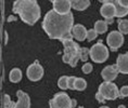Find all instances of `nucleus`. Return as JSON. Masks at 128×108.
Instances as JSON below:
<instances>
[{
    "label": "nucleus",
    "mask_w": 128,
    "mask_h": 108,
    "mask_svg": "<svg viewBox=\"0 0 128 108\" xmlns=\"http://www.w3.org/2000/svg\"><path fill=\"white\" fill-rule=\"evenodd\" d=\"M73 23L74 16L71 12L59 14L54 10H50L44 17L42 28L50 39H73Z\"/></svg>",
    "instance_id": "obj_1"
},
{
    "label": "nucleus",
    "mask_w": 128,
    "mask_h": 108,
    "mask_svg": "<svg viewBox=\"0 0 128 108\" xmlns=\"http://www.w3.org/2000/svg\"><path fill=\"white\" fill-rule=\"evenodd\" d=\"M12 11L18 13L21 20L28 25H34L41 15L37 0H15Z\"/></svg>",
    "instance_id": "obj_2"
},
{
    "label": "nucleus",
    "mask_w": 128,
    "mask_h": 108,
    "mask_svg": "<svg viewBox=\"0 0 128 108\" xmlns=\"http://www.w3.org/2000/svg\"><path fill=\"white\" fill-rule=\"evenodd\" d=\"M61 42H62L64 49L62 61L66 64H70L72 67H75L78 61L80 59L82 48L73 39H63L61 40Z\"/></svg>",
    "instance_id": "obj_3"
},
{
    "label": "nucleus",
    "mask_w": 128,
    "mask_h": 108,
    "mask_svg": "<svg viewBox=\"0 0 128 108\" xmlns=\"http://www.w3.org/2000/svg\"><path fill=\"white\" fill-rule=\"evenodd\" d=\"M76 105L74 100H71L65 92H59L49 102L50 108H73Z\"/></svg>",
    "instance_id": "obj_4"
},
{
    "label": "nucleus",
    "mask_w": 128,
    "mask_h": 108,
    "mask_svg": "<svg viewBox=\"0 0 128 108\" xmlns=\"http://www.w3.org/2000/svg\"><path fill=\"white\" fill-rule=\"evenodd\" d=\"M89 56L94 63H104L108 58V50L102 42H98L90 48Z\"/></svg>",
    "instance_id": "obj_5"
},
{
    "label": "nucleus",
    "mask_w": 128,
    "mask_h": 108,
    "mask_svg": "<svg viewBox=\"0 0 128 108\" xmlns=\"http://www.w3.org/2000/svg\"><path fill=\"white\" fill-rule=\"evenodd\" d=\"M99 92L105 97V100L108 101H114L120 97V90L113 82H102L99 87Z\"/></svg>",
    "instance_id": "obj_6"
},
{
    "label": "nucleus",
    "mask_w": 128,
    "mask_h": 108,
    "mask_svg": "<svg viewBox=\"0 0 128 108\" xmlns=\"http://www.w3.org/2000/svg\"><path fill=\"white\" fill-rule=\"evenodd\" d=\"M106 43H108V48H110L112 51L118 50L124 43L123 34H122L120 31H117V30L111 31V33L108 35V37H106Z\"/></svg>",
    "instance_id": "obj_7"
},
{
    "label": "nucleus",
    "mask_w": 128,
    "mask_h": 108,
    "mask_svg": "<svg viewBox=\"0 0 128 108\" xmlns=\"http://www.w3.org/2000/svg\"><path fill=\"white\" fill-rule=\"evenodd\" d=\"M26 76L30 81H38L44 76V68L37 61L28 66L26 70Z\"/></svg>",
    "instance_id": "obj_8"
},
{
    "label": "nucleus",
    "mask_w": 128,
    "mask_h": 108,
    "mask_svg": "<svg viewBox=\"0 0 128 108\" xmlns=\"http://www.w3.org/2000/svg\"><path fill=\"white\" fill-rule=\"evenodd\" d=\"M72 1L71 0H54L53 10L59 14H68L71 12Z\"/></svg>",
    "instance_id": "obj_9"
},
{
    "label": "nucleus",
    "mask_w": 128,
    "mask_h": 108,
    "mask_svg": "<svg viewBox=\"0 0 128 108\" xmlns=\"http://www.w3.org/2000/svg\"><path fill=\"white\" fill-rule=\"evenodd\" d=\"M118 68H117V65H111V66H106L102 69L101 71V76L103 78L104 81H108V82H112L113 80H115L118 75Z\"/></svg>",
    "instance_id": "obj_10"
},
{
    "label": "nucleus",
    "mask_w": 128,
    "mask_h": 108,
    "mask_svg": "<svg viewBox=\"0 0 128 108\" xmlns=\"http://www.w3.org/2000/svg\"><path fill=\"white\" fill-rule=\"evenodd\" d=\"M16 96L18 101L14 105V108H30V98L27 93L18 90L16 92Z\"/></svg>",
    "instance_id": "obj_11"
},
{
    "label": "nucleus",
    "mask_w": 128,
    "mask_h": 108,
    "mask_svg": "<svg viewBox=\"0 0 128 108\" xmlns=\"http://www.w3.org/2000/svg\"><path fill=\"white\" fill-rule=\"evenodd\" d=\"M87 33L88 30L86 29V27L82 24H76L74 25L72 29V35L77 41H84L85 39H87Z\"/></svg>",
    "instance_id": "obj_12"
},
{
    "label": "nucleus",
    "mask_w": 128,
    "mask_h": 108,
    "mask_svg": "<svg viewBox=\"0 0 128 108\" xmlns=\"http://www.w3.org/2000/svg\"><path fill=\"white\" fill-rule=\"evenodd\" d=\"M116 65H117L118 71H120V74L128 75V53L120 54V55H118Z\"/></svg>",
    "instance_id": "obj_13"
},
{
    "label": "nucleus",
    "mask_w": 128,
    "mask_h": 108,
    "mask_svg": "<svg viewBox=\"0 0 128 108\" xmlns=\"http://www.w3.org/2000/svg\"><path fill=\"white\" fill-rule=\"evenodd\" d=\"M100 13L104 18H111L116 16V8L112 3H103L100 9Z\"/></svg>",
    "instance_id": "obj_14"
},
{
    "label": "nucleus",
    "mask_w": 128,
    "mask_h": 108,
    "mask_svg": "<svg viewBox=\"0 0 128 108\" xmlns=\"http://www.w3.org/2000/svg\"><path fill=\"white\" fill-rule=\"evenodd\" d=\"M104 3H112L115 5V8H116V17H123L128 14V9L122 7V5L118 3L117 0H105Z\"/></svg>",
    "instance_id": "obj_15"
},
{
    "label": "nucleus",
    "mask_w": 128,
    "mask_h": 108,
    "mask_svg": "<svg viewBox=\"0 0 128 108\" xmlns=\"http://www.w3.org/2000/svg\"><path fill=\"white\" fill-rule=\"evenodd\" d=\"M90 5V0H73L72 7L77 11H84Z\"/></svg>",
    "instance_id": "obj_16"
},
{
    "label": "nucleus",
    "mask_w": 128,
    "mask_h": 108,
    "mask_svg": "<svg viewBox=\"0 0 128 108\" xmlns=\"http://www.w3.org/2000/svg\"><path fill=\"white\" fill-rule=\"evenodd\" d=\"M9 79H10V81L13 82V83H18V81H21V79H22L21 69H18V68L12 69V70L10 71V75H9Z\"/></svg>",
    "instance_id": "obj_17"
},
{
    "label": "nucleus",
    "mask_w": 128,
    "mask_h": 108,
    "mask_svg": "<svg viewBox=\"0 0 128 108\" xmlns=\"http://www.w3.org/2000/svg\"><path fill=\"white\" fill-rule=\"evenodd\" d=\"M94 29L97 30V33L98 34H100V35H102V34H104L105 31L108 30V23L105 21H97L94 23Z\"/></svg>",
    "instance_id": "obj_18"
},
{
    "label": "nucleus",
    "mask_w": 128,
    "mask_h": 108,
    "mask_svg": "<svg viewBox=\"0 0 128 108\" xmlns=\"http://www.w3.org/2000/svg\"><path fill=\"white\" fill-rule=\"evenodd\" d=\"M87 88V82L82 78H76L75 80V90L77 91H84Z\"/></svg>",
    "instance_id": "obj_19"
},
{
    "label": "nucleus",
    "mask_w": 128,
    "mask_h": 108,
    "mask_svg": "<svg viewBox=\"0 0 128 108\" xmlns=\"http://www.w3.org/2000/svg\"><path fill=\"white\" fill-rule=\"evenodd\" d=\"M118 31H120L123 35L128 34V20L118 21Z\"/></svg>",
    "instance_id": "obj_20"
},
{
    "label": "nucleus",
    "mask_w": 128,
    "mask_h": 108,
    "mask_svg": "<svg viewBox=\"0 0 128 108\" xmlns=\"http://www.w3.org/2000/svg\"><path fill=\"white\" fill-rule=\"evenodd\" d=\"M58 87L63 91L68 89V76H62V77L59 79V81H58Z\"/></svg>",
    "instance_id": "obj_21"
},
{
    "label": "nucleus",
    "mask_w": 128,
    "mask_h": 108,
    "mask_svg": "<svg viewBox=\"0 0 128 108\" xmlns=\"http://www.w3.org/2000/svg\"><path fill=\"white\" fill-rule=\"evenodd\" d=\"M15 103H13L10 100V96L8 94H6L4 96V108H14Z\"/></svg>",
    "instance_id": "obj_22"
},
{
    "label": "nucleus",
    "mask_w": 128,
    "mask_h": 108,
    "mask_svg": "<svg viewBox=\"0 0 128 108\" xmlns=\"http://www.w3.org/2000/svg\"><path fill=\"white\" fill-rule=\"evenodd\" d=\"M97 36H98V33H97V30L94 29H89L88 30V33H87V40L90 42V41H92V40H94L96 38H97Z\"/></svg>",
    "instance_id": "obj_23"
},
{
    "label": "nucleus",
    "mask_w": 128,
    "mask_h": 108,
    "mask_svg": "<svg viewBox=\"0 0 128 108\" xmlns=\"http://www.w3.org/2000/svg\"><path fill=\"white\" fill-rule=\"evenodd\" d=\"M89 51L90 50H88L87 48H82V56H80L82 62H87L88 58L90 57L89 56Z\"/></svg>",
    "instance_id": "obj_24"
},
{
    "label": "nucleus",
    "mask_w": 128,
    "mask_h": 108,
    "mask_svg": "<svg viewBox=\"0 0 128 108\" xmlns=\"http://www.w3.org/2000/svg\"><path fill=\"white\" fill-rule=\"evenodd\" d=\"M92 69H94V67H92V65L90 64V63H85V65L82 66V70L84 74H90V72L92 71Z\"/></svg>",
    "instance_id": "obj_25"
},
{
    "label": "nucleus",
    "mask_w": 128,
    "mask_h": 108,
    "mask_svg": "<svg viewBox=\"0 0 128 108\" xmlns=\"http://www.w3.org/2000/svg\"><path fill=\"white\" fill-rule=\"evenodd\" d=\"M120 97H127L128 96V85H124L120 90Z\"/></svg>",
    "instance_id": "obj_26"
},
{
    "label": "nucleus",
    "mask_w": 128,
    "mask_h": 108,
    "mask_svg": "<svg viewBox=\"0 0 128 108\" xmlns=\"http://www.w3.org/2000/svg\"><path fill=\"white\" fill-rule=\"evenodd\" d=\"M75 80L76 77H68V89L71 90H75Z\"/></svg>",
    "instance_id": "obj_27"
},
{
    "label": "nucleus",
    "mask_w": 128,
    "mask_h": 108,
    "mask_svg": "<svg viewBox=\"0 0 128 108\" xmlns=\"http://www.w3.org/2000/svg\"><path fill=\"white\" fill-rule=\"evenodd\" d=\"M96 98H97V101L100 102V103H104V102H105V97L99 91L97 92V94H96Z\"/></svg>",
    "instance_id": "obj_28"
},
{
    "label": "nucleus",
    "mask_w": 128,
    "mask_h": 108,
    "mask_svg": "<svg viewBox=\"0 0 128 108\" xmlns=\"http://www.w3.org/2000/svg\"><path fill=\"white\" fill-rule=\"evenodd\" d=\"M117 1L123 8H127L128 9V0H117Z\"/></svg>",
    "instance_id": "obj_29"
},
{
    "label": "nucleus",
    "mask_w": 128,
    "mask_h": 108,
    "mask_svg": "<svg viewBox=\"0 0 128 108\" xmlns=\"http://www.w3.org/2000/svg\"><path fill=\"white\" fill-rule=\"evenodd\" d=\"M105 22H106L108 24H112L114 22V17H111V18H105Z\"/></svg>",
    "instance_id": "obj_30"
},
{
    "label": "nucleus",
    "mask_w": 128,
    "mask_h": 108,
    "mask_svg": "<svg viewBox=\"0 0 128 108\" xmlns=\"http://www.w3.org/2000/svg\"><path fill=\"white\" fill-rule=\"evenodd\" d=\"M12 21H16V17L13 16V15H10V16L8 17V22H12Z\"/></svg>",
    "instance_id": "obj_31"
},
{
    "label": "nucleus",
    "mask_w": 128,
    "mask_h": 108,
    "mask_svg": "<svg viewBox=\"0 0 128 108\" xmlns=\"http://www.w3.org/2000/svg\"><path fill=\"white\" fill-rule=\"evenodd\" d=\"M7 42H8V34L6 33V43H7Z\"/></svg>",
    "instance_id": "obj_32"
},
{
    "label": "nucleus",
    "mask_w": 128,
    "mask_h": 108,
    "mask_svg": "<svg viewBox=\"0 0 128 108\" xmlns=\"http://www.w3.org/2000/svg\"><path fill=\"white\" fill-rule=\"evenodd\" d=\"M118 108H126V106H124V105H120V106H118Z\"/></svg>",
    "instance_id": "obj_33"
},
{
    "label": "nucleus",
    "mask_w": 128,
    "mask_h": 108,
    "mask_svg": "<svg viewBox=\"0 0 128 108\" xmlns=\"http://www.w3.org/2000/svg\"><path fill=\"white\" fill-rule=\"evenodd\" d=\"M99 108H110V107H108V106H102V107H99Z\"/></svg>",
    "instance_id": "obj_34"
},
{
    "label": "nucleus",
    "mask_w": 128,
    "mask_h": 108,
    "mask_svg": "<svg viewBox=\"0 0 128 108\" xmlns=\"http://www.w3.org/2000/svg\"><path fill=\"white\" fill-rule=\"evenodd\" d=\"M99 1L102 2V3H104V2H105V0H99Z\"/></svg>",
    "instance_id": "obj_35"
},
{
    "label": "nucleus",
    "mask_w": 128,
    "mask_h": 108,
    "mask_svg": "<svg viewBox=\"0 0 128 108\" xmlns=\"http://www.w3.org/2000/svg\"><path fill=\"white\" fill-rule=\"evenodd\" d=\"M50 1H51V2H52V3H53V2H54V0H50Z\"/></svg>",
    "instance_id": "obj_36"
},
{
    "label": "nucleus",
    "mask_w": 128,
    "mask_h": 108,
    "mask_svg": "<svg viewBox=\"0 0 128 108\" xmlns=\"http://www.w3.org/2000/svg\"><path fill=\"white\" fill-rule=\"evenodd\" d=\"M71 1H73V0H71Z\"/></svg>",
    "instance_id": "obj_37"
}]
</instances>
